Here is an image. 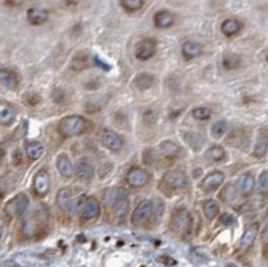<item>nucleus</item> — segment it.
Listing matches in <instances>:
<instances>
[{
  "instance_id": "35",
  "label": "nucleus",
  "mask_w": 268,
  "mask_h": 267,
  "mask_svg": "<svg viewBox=\"0 0 268 267\" xmlns=\"http://www.w3.org/2000/svg\"><path fill=\"white\" fill-rule=\"evenodd\" d=\"M211 115H212L211 110L209 108H206V107H199V108H196L192 111L193 118L196 120H199V121L209 120L211 118Z\"/></svg>"
},
{
  "instance_id": "13",
  "label": "nucleus",
  "mask_w": 268,
  "mask_h": 267,
  "mask_svg": "<svg viewBox=\"0 0 268 267\" xmlns=\"http://www.w3.org/2000/svg\"><path fill=\"white\" fill-rule=\"evenodd\" d=\"M100 213V205L98 199L95 197H90L85 201L81 209V217L90 220L97 218Z\"/></svg>"
},
{
  "instance_id": "17",
  "label": "nucleus",
  "mask_w": 268,
  "mask_h": 267,
  "mask_svg": "<svg viewBox=\"0 0 268 267\" xmlns=\"http://www.w3.org/2000/svg\"><path fill=\"white\" fill-rule=\"evenodd\" d=\"M153 22L157 28L166 29L174 25L175 16L168 10H160L155 13L153 17Z\"/></svg>"
},
{
  "instance_id": "15",
  "label": "nucleus",
  "mask_w": 268,
  "mask_h": 267,
  "mask_svg": "<svg viewBox=\"0 0 268 267\" xmlns=\"http://www.w3.org/2000/svg\"><path fill=\"white\" fill-rule=\"evenodd\" d=\"M148 181V174L146 171L140 168H134L127 175V182L130 186L138 188L144 186Z\"/></svg>"
},
{
  "instance_id": "14",
  "label": "nucleus",
  "mask_w": 268,
  "mask_h": 267,
  "mask_svg": "<svg viewBox=\"0 0 268 267\" xmlns=\"http://www.w3.org/2000/svg\"><path fill=\"white\" fill-rule=\"evenodd\" d=\"M0 85L7 90L14 91L19 85L18 75L10 70L2 69L0 70Z\"/></svg>"
},
{
  "instance_id": "29",
  "label": "nucleus",
  "mask_w": 268,
  "mask_h": 267,
  "mask_svg": "<svg viewBox=\"0 0 268 267\" xmlns=\"http://www.w3.org/2000/svg\"><path fill=\"white\" fill-rule=\"evenodd\" d=\"M108 101H109V99L106 96L94 97L87 102L86 110L88 113H97L108 104Z\"/></svg>"
},
{
  "instance_id": "8",
  "label": "nucleus",
  "mask_w": 268,
  "mask_h": 267,
  "mask_svg": "<svg viewBox=\"0 0 268 267\" xmlns=\"http://www.w3.org/2000/svg\"><path fill=\"white\" fill-rule=\"evenodd\" d=\"M163 181L172 188H184L188 184L187 176L180 171H169L165 173Z\"/></svg>"
},
{
  "instance_id": "44",
  "label": "nucleus",
  "mask_w": 268,
  "mask_h": 267,
  "mask_svg": "<svg viewBox=\"0 0 268 267\" xmlns=\"http://www.w3.org/2000/svg\"><path fill=\"white\" fill-rule=\"evenodd\" d=\"M193 252L196 253V254H199V251H198V249H197V248H196L195 251H193ZM195 258H197V259H202V260H203V259L205 258V254H203V256H201V257H200L199 255H198V256H195Z\"/></svg>"
},
{
  "instance_id": "27",
  "label": "nucleus",
  "mask_w": 268,
  "mask_h": 267,
  "mask_svg": "<svg viewBox=\"0 0 268 267\" xmlns=\"http://www.w3.org/2000/svg\"><path fill=\"white\" fill-rule=\"evenodd\" d=\"M159 149H160L161 154L167 158H174L180 152L179 146L175 142H172L170 140H166V141L162 142L159 146Z\"/></svg>"
},
{
  "instance_id": "21",
  "label": "nucleus",
  "mask_w": 268,
  "mask_h": 267,
  "mask_svg": "<svg viewBox=\"0 0 268 267\" xmlns=\"http://www.w3.org/2000/svg\"><path fill=\"white\" fill-rule=\"evenodd\" d=\"M202 52H203L202 46L196 42L189 40L184 43V45L182 46V55L187 60L194 59L196 57L200 56Z\"/></svg>"
},
{
  "instance_id": "18",
  "label": "nucleus",
  "mask_w": 268,
  "mask_h": 267,
  "mask_svg": "<svg viewBox=\"0 0 268 267\" xmlns=\"http://www.w3.org/2000/svg\"><path fill=\"white\" fill-rule=\"evenodd\" d=\"M71 67L75 72H81L90 67V54L87 50L77 51L72 58Z\"/></svg>"
},
{
  "instance_id": "39",
  "label": "nucleus",
  "mask_w": 268,
  "mask_h": 267,
  "mask_svg": "<svg viewBox=\"0 0 268 267\" xmlns=\"http://www.w3.org/2000/svg\"><path fill=\"white\" fill-rule=\"evenodd\" d=\"M93 61H94V64L96 65V67H98V69H100L101 71H104V72H110L111 70H112V67L108 64V63H106V61H104L101 58H99L98 57V55H95L94 57H93Z\"/></svg>"
},
{
  "instance_id": "2",
  "label": "nucleus",
  "mask_w": 268,
  "mask_h": 267,
  "mask_svg": "<svg viewBox=\"0 0 268 267\" xmlns=\"http://www.w3.org/2000/svg\"><path fill=\"white\" fill-rule=\"evenodd\" d=\"M29 206V198L25 193H19L11 198L4 206V212L9 218H16L25 214Z\"/></svg>"
},
{
  "instance_id": "26",
  "label": "nucleus",
  "mask_w": 268,
  "mask_h": 267,
  "mask_svg": "<svg viewBox=\"0 0 268 267\" xmlns=\"http://www.w3.org/2000/svg\"><path fill=\"white\" fill-rule=\"evenodd\" d=\"M205 157L211 161V162H221L225 159L226 157V152L221 146L215 145V146L210 147L206 152H205Z\"/></svg>"
},
{
  "instance_id": "38",
  "label": "nucleus",
  "mask_w": 268,
  "mask_h": 267,
  "mask_svg": "<svg viewBox=\"0 0 268 267\" xmlns=\"http://www.w3.org/2000/svg\"><path fill=\"white\" fill-rule=\"evenodd\" d=\"M72 197V192L70 189H67V188H64V189H60L57 193V196H56V200H57V203L58 205L65 209L66 205L68 204V202L70 201Z\"/></svg>"
},
{
  "instance_id": "11",
  "label": "nucleus",
  "mask_w": 268,
  "mask_h": 267,
  "mask_svg": "<svg viewBox=\"0 0 268 267\" xmlns=\"http://www.w3.org/2000/svg\"><path fill=\"white\" fill-rule=\"evenodd\" d=\"M16 119V110L10 102L0 100V125L10 126Z\"/></svg>"
},
{
  "instance_id": "19",
  "label": "nucleus",
  "mask_w": 268,
  "mask_h": 267,
  "mask_svg": "<svg viewBox=\"0 0 268 267\" xmlns=\"http://www.w3.org/2000/svg\"><path fill=\"white\" fill-rule=\"evenodd\" d=\"M259 231V225L258 223L251 224L243 233L241 240H240V248L242 250H247L251 247V245L254 243L257 234Z\"/></svg>"
},
{
  "instance_id": "9",
  "label": "nucleus",
  "mask_w": 268,
  "mask_h": 267,
  "mask_svg": "<svg viewBox=\"0 0 268 267\" xmlns=\"http://www.w3.org/2000/svg\"><path fill=\"white\" fill-rule=\"evenodd\" d=\"M33 188L36 194L46 196L49 193L50 188V178L49 173L46 170L38 171L33 179Z\"/></svg>"
},
{
  "instance_id": "41",
  "label": "nucleus",
  "mask_w": 268,
  "mask_h": 267,
  "mask_svg": "<svg viewBox=\"0 0 268 267\" xmlns=\"http://www.w3.org/2000/svg\"><path fill=\"white\" fill-rule=\"evenodd\" d=\"M258 185H259V189L263 192L267 191L268 189V172L267 171H263L260 176H259V181H258Z\"/></svg>"
},
{
  "instance_id": "16",
  "label": "nucleus",
  "mask_w": 268,
  "mask_h": 267,
  "mask_svg": "<svg viewBox=\"0 0 268 267\" xmlns=\"http://www.w3.org/2000/svg\"><path fill=\"white\" fill-rule=\"evenodd\" d=\"M243 28V24L235 18H228L225 19L220 26L221 32L226 36V37H232L239 33Z\"/></svg>"
},
{
  "instance_id": "40",
  "label": "nucleus",
  "mask_w": 268,
  "mask_h": 267,
  "mask_svg": "<svg viewBox=\"0 0 268 267\" xmlns=\"http://www.w3.org/2000/svg\"><path fill=\"white\" fill-rule=\"evenodd\" d=\"M25 101L29 106H36L40 101V96L33 92L27 93V94H25Z\"/></svg>"
},
{
  "instance_id": "33",
  "label": "nucleus",
  "mask_w": 268,
  "mask_h": 267,
  "mask_svg": "<svg viewBox=\"0 0 268 267\" xmlns=\"http://www.w3.org/2000/svg\"><path fill=\"white\" fill-rule=\"evenodd\" d=\"M120 2L122 8L130 13L139 11L145 4V0H121Z\"/></svg>"
},
{
  "instance_id": "4",
  "label": "nucleus",
  "mask_w": 268,
  "mask_h": 267,
  "mask_svg": "<svg viewBox=\"0 0 268 267\" xmlns=\"http://www.w3.org/2000/svg\"><path fill=\"white\" fill-rule=\"evenodd\" d=\"M153 209H154V205L152 201L150 200L142 201L132 214V219H131L132 224L138 226L146 222L147 220L152 216Z\"/></svg>"
},
{
  "instance_id": "34",
  "label": "nucleus",
  "mask_w": 268,
  "mask_h": 267,
  "mask_svg": "<svg viewBox=\"0 0 268 267\" xmlns=\"http://www.w3.org/2000/svg\"><path fill=\"white\" fill-rule=\"evenodd\" d=\"M267 153V139L266 137H260L255 143L253 155L256 158H262Z\"/></svg>"
},
{
  "instance_id": "3",
  "label": "nucleus",
  "mask_w": 268,
  "mask_h": 267,
  "mask_svg": "<svg viewBox=\"0 0 268 267\" xmlns=\"http://www.w3.org/2000/svg\"><path fill=\"white\" fill-rule=\"evenodd\" d=\"M157 51V42L152 37H146L142 39L136 47V57L139 60L146 61L152 58Z\"/></svg>"
},
{
  "instance_id": "42",
  "label": "nucleus",
  "mask_w": 268,
  "mask_h": 267,
  "mask_svg": "<svg viewBox=\"0 0 268 267\" xmlns=\"http://www.w3.org/2000/svg\"><path fill=\"white\" fill-rule=\"evenodd\" d=\"M220 222L224 225V226H232L236 223V219L234 218L231 214H223L220 218Z\"/></svg>"
},
{
  "instance_id": "25",
  "label": "nucleus",
  "mask_w": 268,
  "mask_h": 267,
  "mask_svg": "<svg viewBox=\"0 0 268 267\" xmlns=\"http://www.w3.org/2000/svg\"><path fill=\"white\" fill-rule=\"evenodd\" d=\"M254 185L255 183L253 176L249 173L241 175L238 179V188L244 196H248L253 192Z\"/></svg>"
},
{
  "instance_id": "5",
  "label": "nucleus",
  "mask_w": 268,
  "mask_h": 267,
  "mask_svg": "<svg viewBox=\"0 0 268 267\" xmlns=\"http://www.w3.org/2000/svg\"><path fill=\"white\" fill-rule=\"evenodd\" d=\"M191 224H192V218L189 211L183 209L177 211L173 215L171 221V228L175 232L181 233L187 231L191 227Z\"/></svg>"
},
{
  "instance_id": "1",
  "label": "nucleus",
  "mask_w": 268,
  "mask_h": 267,
  "mask_svg": "<svg viewBox=\"0 0 268 267\" xmlns=\"http://www.w3.org/2000/svg\"><path fill=\"white\" fill-rule=\"evenodd\" d=\"M88 128L87 120L78 115H71L63 118L57 126L58 133L65 138H71L84 134Z\"/></svg>"
},
{
  "instance_id": "36",
  "label": "nucleus",
  "mask_w": 268,
  "mask_h": 267,
  "mask_svg": "<svg viewBox=\"0 0 268 267\" xmlns=\"http://www.w3.org/2000/svg\"><path fill=\"white\" fill-rule=\"evenodd\" d=\"M228 129V124L226 121H219L215 122L212 126L211 129V134L215 139H220L227 131Z\"/></svg>"
},
{
  "instance_id": "31",
  "label": "nucleus",
  "mask_w": 268,
  "mask_h": 267,
  "mask_svg": "<svg viewBox=\"0 0 268 267\" xmlns=\"http://www.w3.org/2000/svg\"><path fill=\"white\" fill-rule=\"evenodd\" d=\"M86 199L85 195H79L73 199H70V201L68 202V204L65 207V210L71 215L73 216L74 214H76V212L78 211V209L80 208V206L84 204Z\"/></svg>"
},
{
  "instance_id": "10",
  "label": "nucleus",
  "mask_w": 268,
  "mask_h": 267,
  "mask_svg": "<svg viewBox=\"0 0 268 267\" xmlns=\"http://www.w3.org/2000/svg\"><path fill=\"white\" fill-rule=\"evenodd\" d=\"M101 142L112 152H120L122 148V138L111 130H105L101 134Z\"/></svg>"
},
{
  "instance_id": "12",
  "label": "nucleus",
  "mask_w": 268,
  "mask_h": 267,
  "mask_svg": "<svg viewBox=\"0 0 268 267\" xmlns=\"http://www.w3.org/2000/svg\"><path fill=\"white\" fill-rule=\"evenodd\" d=\"M49 11L47 9L40 8V7H30L26 13L27 22L30 25H34V26L46 24L49 19Z\"/></svg>"
},
{
  "instance_id": "45",
  "label": "nucleus",
  "mask_w": 268,
  "mask_h": 267,
  "mask_svg": "<svg viewBox=\"0 0 268 267\" xmlns=\"http://www.w3.org/2000/svg\"><path fill=\"white\" fill-rule=\"evenodd\" d=\"M7 267H19L16 263H14V262H8V266Z\"/></svg>"
},
{
  "instance_id": "22",
  "label": "nucleus",
  "mask_w": 268,
  "mask_h": 267,
  "mask_svg": "<svg viewBox=\"0 0 268 267\" xmlns=\"http://www.w3.org/2000/svg\"><path fill=\"white\" fill-rule=\"evenodd\" d=\"M75 175L81 181H89L94 178L95 169L94 167L87 161H79L75 166Z\"/></svg>"
},
{
  "instance_id": "37",
  "label": "nucleus",
  "mask_w": 268,
  "mask_h": 267,
  "mask_svg": "<svg viewBox=\"0 0 268 267\" xmlns=\"http://www.w3.org/2000/svg\"><path fill=\"white\" fill-rule=\"evenodd\" d=\"M114 208H115L116 217L119 220H125L126 216L128 215V212H129V201H128V199L123 200L121 203L116 205Z\"/></svg>"
},
{
  "instance_id": "43",
  "label": "nucleus",
  "mask_w": 268,
  "mask_h": 267,
  "mask_svg": "<svg viewBox=\"0 0 268 267\" xmlns=\"http://www.w3.org/2000/svg\"><path fill=\"white\" fill-rule=\"evenodd\" d=\"M5 4L10 7H19L25 3V0H4Z\"/></svg>"
},
{
  "instance_id": "6",
  "label": "nucleus",
  "mask_w": 268,
  "mask_h": 267,
  "mask_svg": "<svg viewBox=\"0 0 268 267\" xmlns=\"http://www.w3.org/2000/svg\"><path fill=\"white\" fill-rule=\"evenodd\" d=\"M128 197H129V192L126 188L115 187L106 191V193L102 196V201L107 206L114 208L116 205H118L123 200H127Z\"/></svg>"
},
{
  "instance_id": "7",
  "label": "nucleus",
  "mask_w": 268,
  "mask_h": 267,
  "mask_svg": "<svg viewBox=\"0 0 268 267\" xmlns=\"http://www.w3.org/2000/svg\"><path fill=\"white\" fill-rule=\"evenodd\" d=\"M224 179H225L224 173H222L221 171H214L208 174L203 179V181L201 182V188L207 192L214 191L222 185Z\"/></svg>"
},
{
  "instance_id": "23",
  "label": "nucleus",
  "mask_w": 268,
  "mask_h": 267,
  "mask_svg": "<svg viewBox=\"0 0 268 267\" xmlns=\"http://www.w3.org/2000/svg\"><path fill=\"white\" fill-rule=\"evenodd\" d=\"M241 56L234 52H227L222 57V66L226 71H233L241 66Z\"/></svg>"
},
{
  "instance_id": "24",
  "label": "nucleus",
  "mask_w": 268,
  "mask_h": 267,
  "mask_svg": "<svg viewBox=\"0 0 268 267\" xmlns=\"http://www.w3.org/2000/svg\"><path fill=\"white\" fill-rule=\"evenodd\" d=\"M155 84V77L153 74L148 73H139L135 79L134 85L140 91H146L153 87Z\"/></svg>"
},
{
  "instance_id": "30",
  "label": "nucleus",
  "mask_w": 268,
  "mask_h": 267,
  "mask_svg": "<svg viewBox=\"0 0 268 267\" xmlns=\"http://www.w3.org/2000/svg\"><path fill=\"white\" fill-rule=\"evenodd\" d=\"M37 230L36 220L32 217H26L23 222V233L26 238H32Z\"/></svg>"
},
{
  "instance_id": "20",
  "label": "nucleus",
  "mask_w": 268,
  "mask_h": 267,
  "mask_svg": "<svg viewBox=\"0 0 268 267\" xmlns=\"http://www.w3.org/2000/svg\"><path fill=\"white\" fill-rule=\"evenodd\" d=\"M56 167H57L59 174L63 177L69 179L73 176V164H72L70 157L67 154L63 153V154L58 155V157L56 159Z\"/></svg>"
},
{
  "instance_id": "32",
  "label": "nucleus",
  "mask_w": 268,
  "mask_h": 267,
  "mask_svg": "<svg viewBox=\"0 0 268 267\" xmlns=\"http://www.w3.org/2000/svg\"><path fill=\"white\" fill-rule=\"evenodd\" d=\"M203 210H204V214H205L206 218L211 220V219L215 218L218 215L219 205L215 200H208L204 203Z\"/></svg>"
},
{
  "instance_id": "28",
  "label": "nucleus",
  "mask_w": 268,
  "mask_h": 267,
  "mask_svg": "<svg viewBox=\"0 0 268 267\" xmlns=\"http://www.w3.org/2000/svg\"><path fill=\"white\" fill-rule=\"evenodd\" d=\"M25 151L27 156L31 160H38L43 156L45 152V148L39 142H30L26 145Z\"/></svg>"
}]
</instances>
